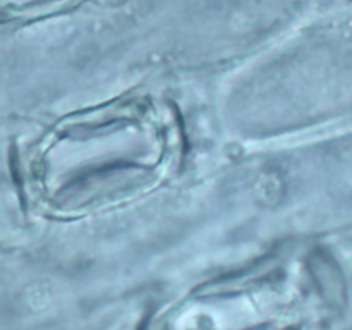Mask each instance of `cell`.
<instances>
[{
	"label": "cell",
	"instance_id": "1",
	"mask_svg": "<svg viewBox=\"0 0 352 330\" xmlns=\"http://www.w3.org/2000/svg\"><path fill=\"white\" fill-rule=\"evenodd\" d=\"M160 129L148 113H109L103 119L69 124L45 155V189L55 205L86 208L117 191L133 172L151 179L164 157ZM58 206V208H60Z\"/></svg>",
	"mask_w": 352,
	"mask_h": 330
},
{
	"label": "cell",
	"instance_id": "2",
	"mask_svg": "<svg viewBox=\"0 0 352 330\" xmlns=\"http://www.w3.org/2000/svg\"><path fill=\"white\" fill-rule=\"evenodd\" d=\"M85 0H9L14 9L23 16H54L79 6Z\"/></svg>",
	"mask_w": 352,
	"mask_h": 330
}]
</instances>
